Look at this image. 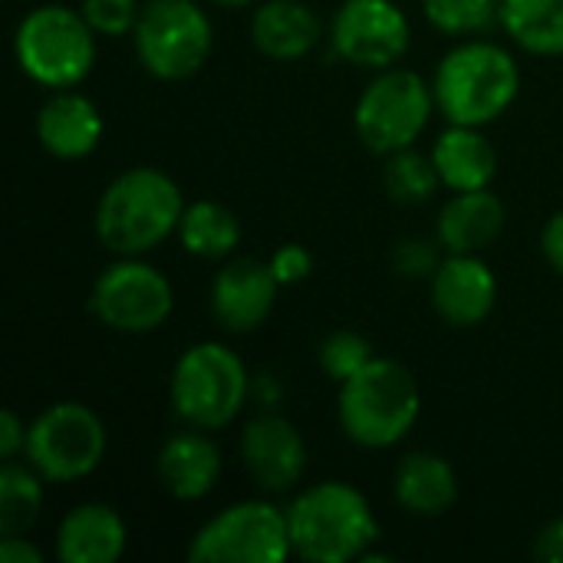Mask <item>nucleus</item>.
I'll use <instances>...</instances> for the list:
<instances>
[{
    "instance_id": "22",
    "label": "nucleus",
    "mask_w": 563,
    "mask_h": 563,
    "mask_svg": "<svg viewBox=\"0 0 563 563\" xmlns=\"http://www.w3.org/2000/svg\"><path fill=\"white\" fill-rule=\"evenodd\" d=\"M432 162L442 178V188L449 191H475V188H492L498 175V152L485 129L478 125H449L435 145H432Z\"/></svg>"
},
{
    "instance_id": "34",
    "label": "nucleus",
    "mask_w": 563,
    "mask_h": 563,
    "mask_svg": "<svg viewBox=\"0 0 563 563\" xmlns=\"http://www.w3.org/2000/svg\"><path fill=\"white\" fill-rule=\"evenodd\" d=\"M534 558L541 563H563V515L551 518L534 538Z\"/></svg>"
},
{
    "instance_id": "16",
    "label": "nucleus",
    "mask_w": 563,
    "mask_h": 563,
    "mask_svg": "<svg viewBox=\"0 0 563 563\" xmlns=\"http://www.w3.org/2000/svg\"><path fill=\"white\" fill-rule=\"evenodd\" d=\"M106 119L79 89H53L36 112V142L46 155L76 162L99 148Z\"/></svg>"
},
{
    "instance_id": "17",
    "label": "nucleus",
    "mask_w": 563,
    "mask_h": 563,
    "mask_svg": "<svg viewBox=\"0 0 563 563\" xmlns=\"http://www.w3.org/2000/svg\"><path fill=\"white\" fill-rule=\"evenodd\" d=\"M155 472L175 501H201L221 478V449L205 429L188 426L185 432H175L162 442Z\"/></svg>"
},
{
    "instance_id": "32",
    "label": "nucleus",
    "mask_w": 563,
    "mask_h": 563,
    "mask_svg": "<svg viewBox=\"0 0 563 563\" xmlns=\"http://www.w3.org/2000/svg\"><path fill=\"white\" fill-rule=\"evenodd\" d=\"M26 429H30V422H23L13 409L0 412V459L3 462L23 459V452H26Z\"/></svg>"
},
{
    "instance_id": "29",
    "label": "nucleus",
    "mask_w": 563,
    "mask_h": 563,
    "mask_svg": "<svg viewBox=\"0 0 563 563\" xmlns=\"http://www.w3.org/2000/svg\"><path fill=\"white\" fill-rule=\"evenodd\" d=\"M79 10H82L86 23L96 30V36L119 40L135 30L142 3L139 0H82Z\"/></svg>"
},
{
    "instance_id": "14",
    "label": "nucleus",
    "mask_w": 563,
    "mask_h": 563,
    "mask_svg": "<svg viewBox=\"0 0 563 563\" xmlns=\"http://www.w3.org/2000/svg\"><path fill=\"white\" fill-rule=\"evenodd\" d=\"M280 284L267 261L228 257L211 280V317L228 333H254L274 310Z\"/></svg>"
},
{
    "instance_id": "8",
    "label": "nucleus",
    "mask_w": 563,
    "mask_h": 563,
    "mask_svg": "<svg viewBox=\"0 0 563 563\" xmlns=\"http://www.w3.org/2000/svg\"><path fill=\"white\" fill-rule=\"evenodd\" d=\"M132 46L148 76L181 82L211 59L214 23L198 0H145L132 30Z\"/></svg>"
},
{
    "instance_id": "6",
    "label": "nucleus",
    "mask_w": 563,
    "mask_h": 563,
    "mask_svg": "<svg viewBox=\"0 0 563 563\" xmlns=\"http://www.w3.org/2000/svg\"><path fill=\"white\" fill-rule=\"evenodd\" d=\"M96 30L79 7L40 3L13 33V56L26 79L43 89H76L96 66Z\"/></svg>"
},
{
    "instance_id": "4",
    "label": "nucleus",
    "mask_w": 563,
    "mask_h": 563,
    "mask_svg": "<svg viewBox=\"0 0 563 563\" xmlns=\"http://www.w3.org/2000/svg\"><path fill=\"white\" fill-rule=\"evenodd\" d=\"M422 416V389L416 376L396 363L373 356L356 376L340 383L336 419L343 435L360 449L399 445Z\"/></svg>"
},
{
    "instance_id": "10",
    "label": "nucleus",
    "mask_w": 563,
    "mask_h": 563,
    "mask_svg": "<svg viewBox=\"0 0 563 563\" xmlns=\"http://www.w3.org/2000/svg\"><path fill=\"white\" fill-rule=\"evenodd\" d=\"M191 563H284L294 554L287 508L247 498L221 508L188 541Z\"/></svg>"
},
{
    "instance_id": "11",
    "label": "nucleus",
    "mask_w": 563,
    "mask_h": 563,
    "mask_svg": "<svg viewBox=\"0 0 563 563\" xmlns=\"http://www.w3.org/2000/svg\"><path fill=\"white\" fill-rule=\"evenodd\" d=\"M175 310L172 280L145 257H115L89 290V313L112 333L142 336L168 323Z\"/></svg>"
},
{
    "instance_id": "18",
    "label": "nucleus",
    "mask_w": 563,
    "mask_h": 563,
    "mask_svg": "<svg viewBox=\"0 0 563 563\" xmlns=\"http://www.w3.org/2000/svg\"><path fill=\"white\" fill-rule=\"evenodd\" d=\"M323 23L307 0H257L251 13V43L274 63H294L317 49Z\"/></svg>"
},
{
    "instance_id": "12",
    "label": "nucleus",
    "mask_w": 563,
    "mask_h": 563,
    "mask_svg": "<svg viewBox=\"0 0 563 563\" xmlns=\"http://www.w3.org/2000/svg\"><path fill=\"white\" fill-rule=\"evenodd\" d=\"M412 43V23L396 0H343L330 20L333 53L360 69L399 66Z\"/></svg>"
},
{
    "instance_id": "21",
    "label": "nucleus",
    "mask_w": 563,
    "mask_h": 563,
    "mask_svg": "<svg viewBox=\"0 0 563 563\" xmlns=\"http://www.w3.org/2000/svg\"><path fill=\"white\" fill-rule=\"evenodd\" d=\"M393 498L412 518H442L459 498V475L439 452H409L393 472Z\"/></svg>"
},
{
    "instance_id": "23",
    "label": "nucleus",
    "mask_w": 563,
    "mask_h": 563,
    "mask_svg": "<svg viewBox=\"0 0 563 563\" xmlns=\"http://www.w3.org/2000/svg\"><path fill=\"white\" fill-rule=\"evenodd\" d=\"M181 247L198 261H228L241 244V221L238 214L211 198L188 201L181 224H178Z\"/></svg>"
},
{
    "instance_id": "9",
    "label": "nucleus",
    "mask_w": 563,
    "mask_h": 563,
    "mask_svg": "<svg viewBox=\"0 0 563 563\" xmlns=\"http://www.w3.org/2000/svg\"><path fill=\"white\" fill-rule=\"evenodd\" d=\"M106 449L109 432L99 412L86 402L63 399L33 416L23 459L46 478V485H73L102 465Z\"/></svg>"
},
{
    "instance_id": "20",
    "label": "nucleus",
    "mask_w": 563,
    "mask_h": 563,
    "mask_svg": "<svg viewBox=\"0 0 563 563\" xmlns=\"http://www.w3.org/2000/svg\"><path fill=\"white\" fill-rule=\"evenodd\" d=\"M125 548V518L102 501L69 508L56 528V558L63 563H115Z\"/></svg>"
},
{
    "instance_id": "28",
    "label": "nucleus",
    "mask_w": 563,
    "mask_h": 563,
    "mask_svg": "<svg viewBox=\"0 0 563 563\" xmlns=\"http://www.w3.org/2000/svg\"><path fill=\"white\" fill-rule=\"evenodd\" d=\"M317 360H320V369L340 386L373 360V343L356 330H333L323 336Z\"/></svg>"
},
{
    "instance_id": "3",
    "label": "nucleus",
    "mask_w": 563,
    "mask_h": 563,
    "mask_svg": "<svg viewBox=\"0 0 563 563\" xmlns=\"http://www.w3.org/2000/svg\"><path fill=\"white\" fill-rule=\"evenodd\" d=\"M294 558L307 563H350L379 541L369 498L350 482H317L287 508Z\"/></svg>"
},
{
    "instance_id": "25",
    "label": "nucleus",
    "mask_w": 563,
    "mask_h": 563,
    "mask_svg": "<svg viewBox=\"0 0 563 563\" xmlns=\"http://www.w3.org/2000/svg\"><path fill=\"white\" fill-rule=\"evenodd\" d=\"M43 485L46 478L23 459L3 462L0 468V538L30 534L43 511Z\"/></svg>"
},
{
    "instance_id": "13",
    "label": "nucleus",
    "mask_w": 563,
    "mask_h": 563,
    "mask_svg": "<svg viewBox=\"0 0 563 563\" xmlns=\"http://www.w3.org/2000/svg\"><path fill=\"white\" fill-rule=\"evenodd\" d=\"M241 459L264 495H284L297 488L307 472V442L290 419L261 412L241 432Z\"/></svg>"
},
{
    "instance_id": "35",
    "label": "nucleus",
    "mask_w": 563,
    "mask_h": 563,
    "mask_svg": "<svg viewBox=\"0 0 563 563\" xmlns=\"http://www.w3.org/2000/svg\"><path fill=\"white\" fill-rule=\"evenodd\" d=\"M0 561L3 563H43V551L26 534L0 538Z\"/></svg>"
},
{
    "instance_id": "36",
    "label": "nucleus",
    "mask_w": 563,
    "mask_h": 563,
    "mask_svg": "<svg viewBox=\"0 0 563 563\" xmlns=\"http://www.w3.org/2000/svg\"><path fill=\"white\" fill-rule=\"evenodd\" d=\"M214 7H228V10H238V7H254L257 0H208Z\"/></svg>"
},
{
    "instance_id": "33",
    "label": "nucleus",
    "mask_w": 563,
    "mask_h": 563,
    "mask_svg": "<svg viewBox=\"0 0 563 563\" xmlns=\"http://www.w3.org/2000/svg\"><path fill=\"white\" fill-rule=\"evenodd\" d=\"M541 254L554 267V274L563 277V211H554L541 228Z\"/></svg>"
},
{
    "instance_id": "30",
    "label": "nucleus",
    "mask_w": 563,
    "mask_h": 563,
    "mask_svg": "<svg viewBox=\"0 0 563 563\" xmlns=\"http://www.w3.org/2000/svg\"><path fill=\"white\" fill-rule=\"evenodd\" d=\"M445 251L439 241H426V238H406L396 244L393 251V267L399 277L406 280H429L435 274V267L442 264Z\"/></svg>"
},
{
    "instance_id": "31",
    "label": "nucleus",
    "mask_w": 563,
    "mask_h": 563,
    "mask_svg": "<svg viewBox=\"0 0 563 563\" xmlns=\"http://www.w3.org/2000/svg\"><path fill=\"white\" fill-rule=\"evenodd\" d=\"M267 264H271V271H274L280 287H297V284H303L313 274V254L303 244H297V241L294 244H280L271 254Z\"/></svg>"
},
{
    "instance_id": "15",
    "label": "nucleus",
    "mask_w": 563,
    "mask_h": 563,
    "mask_svg": "<svg viewBox=\"0 0 563 563\" xmlns=\"http://www.w3.org/2000/svg\"><path fill=\"white\" fill-rule=\"evenodd\" d=\"M429 300L439 320L455 330H472L495 313L498 277L482 254H445L429 277Z\"/></svg>"
},
{
    "instance_id": "27",
    "label": "nucleus",
    "mask_w": 563,
    "mask_h": 563,
    "mask_svg": "<svg viewBox=\"0 0 563 563\" xmlns=\"http://www.w3.org/2000/svg\"><path fill=\"white\" fill-rule=\"evenodd\" d=\"M432 30L445 36H482L498 23V0H422Z\"/></svg>"
},
{
    "instance_id": "7",
    "label": "nucleus",
    "mask_w": 563,
    "mask_h": 563,
    "mask_svg": "<svg viewBox=\"0 0 563 563\" xmlns=\"http://www.w3.org/2000/svg\"><path fill=\"white\" fill-rule=\"evenodd\" d=\"M435 109L432 79H422L416 69L389 66L373 73L353 106V129L360 142L376 155H393L412 148L429 129Z\"/></svg>"
},
{
    "instance_id": "2",
    "label": "nucleus",
    "mask_w": 563,
    "mask_h": 563,
    "mask_svg": "<svg viewBox=\"0 0 563 563\" xmlns=\"http://www.w3.org/2000/svg\"><path fill=\"white\" fill-rule=\"evenodd\" d=\"M435 109L449 125H492L521 92V66L515 53L495 40L468 36L455 43L432 73Z\"/></svg>"
},
{
    "instance_id": "24",
    "label": "nucleus",
    "mask_w": 563,
    "mask_h": 563,
    "mask_svg": "<svg viewBox=\"0 0 563 563\" xmlns=\"http://www.w3.org/2000/svg\"><path fill=\"white\" fill-rule=\"evenodd\" d=\"M501 30L534 56H563V0H498Z\"/></svg>"
},
{
    "instance_id": "26",
    "label": "nucleus",
    "mask_w": 563,
    "mask_h": 563,
    "mask_svg": "<svg viewBox=\"0 0 563 563\" xmlns=\"http://www.w3.org/2000/svg\"><path fill=\"white\" fill-rule=\"evenodd\" d=\"M383 185H386L389 198L399 201V205H426L442 188V178L435 172L432 155H422L412 145V148H402V152L386 155Z\"/></svg>"
},
{
    "instance_id": "5",
    "label": "nucleus",
    "mask_w": 563,
    "mask_h": 563,
    "mask_svg": "<svg viewBox=\"0 0 563 563\" xmlns=\"http://www.w3.org/2000/svg\"><path fill=\"white\" fill-rule=\"evenodd\" d=\"M254 379L244 360L218 340L188 346L172 369L168 399L178 422L205 432L228 429L247 406Z\"/></svg>"
},
{
    "instance_id": "19",
    "label": "nucleus",
    "mask_w": 563,
    "mask_h": 563,
    "mask_svg": "<svg viewBox=\"0 0 563 563\" xmlns=\"http://www.w3.org/2000/svg\"><path fill=\"white\" fill-rule=\"evenodd\" d=\"M508 224V208L492 188L452 191L435 221V241L445 254H482Z\"/></svg>"
},
{
    "instance_id": "1",
    "label": "nucleus",
    "mask_w": 563,
    "mask_h": 563,
    "mask_svg": "<svg viewBox=\"0 0 563 563\" xmlns=\"http://www.w3.org/2000/svg\"><path fill=\"white\" fill-rule=\"evenodd\" d=\"M185 208V191L168 172L155 165H135L119 172L102 188L92 211V228L109 254L145 257L178 234Z\"/></svg>"
}]
</instances>
